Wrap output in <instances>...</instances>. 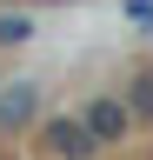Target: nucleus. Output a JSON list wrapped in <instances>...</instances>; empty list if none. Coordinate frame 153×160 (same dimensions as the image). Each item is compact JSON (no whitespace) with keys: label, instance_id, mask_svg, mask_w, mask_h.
<instances>
[{"label":"nucleus","instance_id":"nucleus-1","mask_svg":"<svg viewBox=\"0 0 153 160\" xmlns=\"http://www.w3.org/2000/svg\"><path fill=\"white\" fill-rule=\"evenodd\" d=\"M20 40H33V20L27 13H0V47H20Z\"/></svg>","mask_w":153,"mask_h":160}]
</instances>
